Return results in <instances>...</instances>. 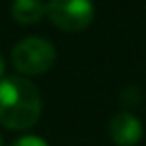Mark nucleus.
Listing matches in <instances>:
<instances>
[{
	"label": "nucleus",
	"instance_id": "obj_1",
	"mask_svg": "<svg viewBox=\"0 0 146 146\" xmlns=\"http://www.w3.org/2000/svg\"><path fill=\"white\" fill-rule=\"evenodd\" d=\"M42 98L38 88L22 78L8 76L0 80V124L10 130H26L38 122Z\"/></svg>",
	"mask_w": 146,
	"mask_h": 146
},
{
	"label": "nucleus",
	"instance_id": "obj_2",
	"mask_svg": "<svg viewBox=\"0 0 146 146\" xmlns=\"http://www.w3.org/2000/svg\"><path fill=\"white\" fill-rule=\"evenodd\" d=\"M56 60V48L50 40L40 36H28L16 42L12 48V64L18 72L34 76L42 74L48 68H52Z\"/></svg>",
	"mask_w": 146,
	"mask_h": 146
},
{
	"label": "nucleus",
	"instance_id": "obj_3",
	"mask_svg": "<svg viewBox=\"0 0 146 146\" xmlns=\"http://www.w3.org/2000/svg\"><path fill=\"white\" fill-rule=\"evenodd\" d=\"M46 14L58 28L78 32L92 22L94 4L92 0H48Z\"/></svg>",
	"mask_w": 146,
	"mask_h": 146
},
{
	"label": "nucleus",
	"instance_id": "obj_4",
	"mask_svg": "<svg viewBox=\"0 0 146 146\" xmlns=\"http://www.w3.org/2000/svg\"><path fill=\"white\" fill-rule=\"evenodd\" d=\"M108 134L118 146H136L142 140V124L132 112L122 110L110 118Z\"/></svg>",
	"mask_w": 146,
	"mask_h": 146
},
{
	"label": "nucleus",
	"instance_id": "obj_5",
	"mask_svg": "<svg viewBox=\"0 0 146 146\" xmlns=\"http://www.w3.org/2000/svg\"><path fill=\"white\" fill-rule=\"evenodd\" d=\"M12 18L20 24H34L46 14L42 0H12Z\"/></svg>",
	"mask_w": 146,
	"mask_h": 146
},
{
	"label": "nucleus",
	"instance_id": "obj_6",
	"mask_svg": "<svg viewBox=\"0 0 146 146\" xmlns=\"http://www.w3.org/2000/svg\"><path fill=\"white\" fill-rule=\"evenodd\" d=\"M120 100H122L124 106H134V104H138V100H140V92H138V88H136V86H128V88H124L122 94H120Z\"/></svg>",
	"mask_w": 146,
	"mask_h": 146
},
{
	"label": "nucleus",
	"instance_id": "obj_7",
	"mask_svg": "<svg viewBox=\"0 0 146 146\" xmlns=\"http://www.w3.org/2000/svg\"><path fill=\"white\" fill-rule=\"evenodd\" d=\"M12 146H48V142L44 140V138H40V136H22V138H18V140H14V144Z\"/></svg>",
	"mask_w": 146,
	"mask_h": 146
},
{
	"label": "nucleus",
	"instance_id": "obj_8",
	"mask_svg": "<svg viewBox=\"0 0 146 146\" xmlns=\"http://www.w3.org/2000/svg\"><path fill=\"white\" fill-rule=\"evenodd\" d=\"M4 70H6V64H4L2 54H0V80H2V76H4Z\"/></svg>",
	"mask_w": 146,
	"mask_h": 146
},
{
	"label": "nucleus",
	"instance_id": "obj_9",
	"mask_svg": "<svg viewBox=\"0 0 146 146\" xmlns=\"http://www.w3.org/2000/svg\"><path fill=\"white\" fill-rule=\"evenodd\" d=\"M0 146H2V136H0Z\"/></svg>",
	"mask_w": 146,
	"mask_h": 146
}]
</instances>
